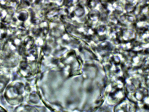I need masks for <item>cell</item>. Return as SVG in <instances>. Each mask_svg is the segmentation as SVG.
Returning <instances> with one entry per match:
<instances>
[{"mask_svg":"<svg viewBox=\"0 0 149 112\" xmlns=\"http://www.w3.org/2000/svg\"><path fill=\"white\" fill-rule=\"evenodd\" d=\"M135 107L134 105L126 104L116 106L114 109V112H135Z\"/></svg>","mask_w":149,"mask_h":112,"instance_id":"1","label":"cell"}]
</instances>
